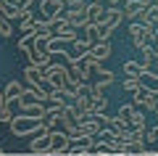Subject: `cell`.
<instances>
[{
  "mask_svg": "<svg viewBox=\"0 0 158 156\" xmlns=\"http://www.w3.org/2000/svg\"><path fill=\"white\" fill-rule=\"evenodd\" d=\"M42 122H45V119H40L37 114L24 111V114H13V119L8 122V127H11V135H13V138H27V135H32Z\"/></svg>",
  "mask_w": 158,
  "mask_h": 156,
  "instance_id": "cell-1",
  "label": "cell"
},
{
  "mask_svg": "<svg viewBox=\"0 0 158 156\" xmlns=\"http://www.w3.org/2000/svg\"><path fill=\"white\" fill-rule=\"evenodd\" d=\"M66 19L74 27H85L90 21V0H74L66 8Z\"/></svg>",
  "mask_w": 158,
  "mask_h": 156,
  "instance_id": "cell-2",
  "label": "cell"
},
{
  "mask_svg": "<svg viewBox=\"0 0 158 156\" xmlns=\"http://www.w3.org/2000/svg\"><path fill=\"white\" fill-rule=\"evenodd\" d=\"M92 50V42L90 40H82V37H77V40H71L69 42V48H66V56H69V64H74V61H82V58L87 56Z\"/></svg>",
  "mask_w": 158,
  "mask_h": 156,
  "instance_id": "cell-3",
  "label": "cell"
},
{
  "mask_svg": "<svg viewBox=\"0 0 158 156\" xmlns=\"http://www.w3.org/2000/svg\"><path fill=\"white\" fill-rule=\"evenodd\" d=\"M148 3H142V0H127L124 6H121V11H124V16L129 19V21H145L148 16Z\"/></svg>",
  "mask_w": 158,
  "mask_h": 156,
  "instance_id": "cell-4",
  "label": "cell"
},
{
  "mask_svg": "<svg viewBox=\"0 0 158 156\" xmlns=\"http://www.w3.org/2000/svg\"><path fill=\"white\" fill-rule=\"evenodd\" d=\"M69 3L66 0H40V16L48 19L50 21L53 16H61V13H66Z\"/></svg>",
  "mask_w": 158,
  "mask_h": 156,
  "instance_id": "cell-5",
  "label": "cell"
},
{
  "mask_svg": "<svg viewBox=\"0 0 158 156\" xmlns=\"http://www.w3.org/2000/svg\"><path fill=\"white\" fill-rule=\"evenodd\" d=\"M71 151V132H66V130H53V148L50 154H69Z\"/></svg>",
  "mask_w": 158,
  "mask_h": 156,
  "instance_id": "cell-6",
  "label": "cell"
},
{
  "mask_svg": "<svg viewBox=\"0 0 158 156\" xmlns=\"http://www.w3.org/2000/svg\"><path fill=\"white\" fill-rule=\"evenodd\" d=\"M156 37H158L156 27H153V24H145L142 32L137 34V37H132V48H135V50H142L145 45H156Z\"/></svg>",
  "mask_w": 158,
  "mask_h": 156,
  "instance_id": "cell-7",
  "label": "cell"
},
{
  "mask_svg": "<svg viewBox=\"0 0 158 156\" xmlns=\"http://www.w3.org/2000/svg\"><path fill=\"white\" fill-rule=\"evenodd\" d=\"M53 148V130L45 135H37V138H32V143H29V151L32 154H50Z\"/></svg>",
  "mask_w": 158,
  "mask_h": 156,
  "instance_id": "cell-8",
  "label": "cell"
},
{
  "mask_svg": "<svg viewBox=\"0 0 158 156\" xmlns=\"http://www.w3.org/2000/svg\"><path fill=\"white\" fill-rule=\"evenodd\" d=\"M108 11H111V6H108V3L90 0V21H95V24H106V21H108Z\"/></svg>",
  "mask_w": 158,
  "mask_h": 156,
  "instance_id": "cell-9",
  "label": "cell"
},
{
  "mask_svg": "<svg viewBox=\"0 0 158 156\" xmlns=\"http://www.w3.org/2000/svg\"><path fill=\"white\" fill-rule=\"evenodd\" d=\"M87 151H95V135L71 138V154H87Z\"/></svg>",
  "mask_w": 158,
  "mask_h": 156,
  "instance_id": "cell-10",
  "label": "cell"
},
{
  "mask_svg": "<svg viewBox=\"0 0 158 156\" xmlns=\"http://www.w3.org/2000/svg\"><path fill=\"white\" fill-rule=\"evenodd\" d=\"M24 56H27V58H29V64H34V66H48V64L53 61V53H50V50H40V48L27 50Z\"/></svg>",
  "mask_w": 158,
  "mask_h": 156,
  "instance_id": "cell-11",
  "label": "cell"
},
{
  "mask_svg": "<svg viewBox=\"0 0 158 156\" xmlns=\"http://www.w3.org/2000/svg\"><path fill=\"white\" fill-rule=\"evenodd\" d=\"M113 82H116V74H113L111 69H106V66H103V64H100V66L95 69V82H92V85H98V87L108 90V87H111Z\"/></svg>",
  "mask_w": 158,
  "mask_h": 156,
  "instance_id": "cell-12",
  "label": "cell"
},
{
  "mask_svg": "<svg viewBox=\"0 0 158 156\" xmlns=\"http://www.w3.org/2000/svg\"><path fill=\"white\" fill-rule=\"evenodd\" d=\"M90 53H92V56H95L98 61L103 64V61H106V58L113 53V48H111V40H98V42H92V50H90Z\"/></svg>",
  "mask_w": 158,
  "mask_h": 156,
  "instance_id": "cell-13",
  "label": "cell"
},
{
  "mask_svg": "<svg viewBox=\"0 0 158 156\" xmlns=\"http://www.w3.org/2000/svg\"><path fill=\"white\" fill-rule=\"evenodd\" d=\"M16 103H19V109H21V111H32V109L37 106L40 100H37V95H34V90L27 85V90H24V93L19 95V100H16Z\"/></svg>",
  "mask_w": 158,
  "mask_h": 156,
  "instance_id": "cell-14",
  "label": "cell"
},
{
  "mask_svg": "<svg viewBox=\"0 0 158 156\" xmlns=\"http://www.w3.org/2000/svg\"><path fill=\"white\" fill-rule=\"evenodd\" d=\"M150 98H153V90H148V87H137L135 93H132V100H135V106H140V109H145L148 111V106H150Z\"/></svg>",
  "mask_w": 158,
  "mask_h": 156,
  "instance_id": "cell-15",
  "label": "cell"
},
{
  "mask_svg": "<svg viewBox=\"0 0 158 156\" xmlns=\"http://www.w3.org/2000/svg\"><path fill=\"white\" fill-rule=\"evenodd\" d=\"M24 79H27V85H40V82H42V66L27 64V69H24Z\"/></svg>",
  "mask_w": 158,
  "mask_h": 156,
  "instance_id": "cell-16",
  "label": "cell"
},
{
  "mask_svg": "<svg viewBox=\"0 0 158 156\" xmlns=\"http://www.w3.org/2000/svg\"><path fill=\"white\" fill-rule=\"evenodd\" d=\"M140 85H142V87H148V90H153V93H156V90H158V74L153 72V69H145V72L140 74Z\"/></svg>",
  "mask_w": 158,
  "mask_h": 156,
  "instance_id": "cell-17",
  "label": "cell"
},
{
  "mask_svg": "<svg viewBox=\"0 0 158 156\" xmlns=\"http://www.w3.org/2000/svg\"><path fill=\"white\" fill-rule=\"evenodd\" d=\"M34 40H37V32H21V37H19L16 48L21 50V53H27V50L34 48Z\"/></svg>",
  "mask_w": 158,
  "mask_h": 156,
  "instance_id": "cell-18",
  "label": "cell"
},
{
  "mask_svg": "<svg viewBox=\"0 0 158 156\" xmlns=\"http://www.w3.org/2000/svg\"><path fill=\"white\" fill-rule=\"evenodd\" d=\"M24 90H27V87H24V85L19 82V79H11V82L6 85V98L13 103V100H19V95H21Z\"/></svg>",
  "mask_w": 158,
  "mask_h": 156,
  "instance_id": "cell-19",
  "label": "cell"
},
{
  "mask_svg": "<svg viewBox=\"0 0 158 156\" xmlns=\"http://www.w3.org/2000/svg\"><path fill=\"white\" fill-rule=\"evenodd\" d=\"M124 19H127V16H124V11H121V8H118V6H111V11H108V21H106V24H111L113 29H118Z\"/></svg>",
  "mask_w": 158,
  "mask_h": 156,
  "instance_id": "cell-20",
  "label": "cell"
},
{
  "mask_svg": "<svg viewBox=\"0 0 158 156\" xmlns=\"http://www.w3.org/2000/svg\"><path fill=\"white\" fill-rule=\"evenodd\" d=\"M142 111H145V109H140V106L132 111V117H129V127L132 130H148L145 127V114H142Z\"/></svg>",
  "mask_w": 158,
  "mask_h": 156,
  "instance_id": "cell-21",
  "label": "cell"
},
{
  "mask_svg": "<svg viewBox=\"0 0 158 156\" xmlns=\"http://www.w3.org/2000/svg\"><path fill=\"white\" fill-rule=\"evenodd\" d=\"M142 72H145L142 61H124V74L127 77H140Z\"/></svg>",
  "mask_w": 158,
  "mask_h": 156,
  "instance_id": "cell-22",
  "label": "cell"
},
{
  "mask_svg": "<svg viewBox=\"0 0 158 156\" xmlns=\"http://www.w3.org/2000/svg\"><path fill=\"white\" fill-rule=\"evenodd\" d=\"M137 87H140V77H124V82H121V90H127V93H135Z\"/></svg>",
  "mask_w": 158,
  "mask_h": 156,
  "instance_id": "cell-23",
  "label": "cell"
},
{
  "mask_svg": "<svg viewBox=\"0 0 158 156\" xmlns=\"http://www.w3.org/2000/svg\"><path fill=\"white\" fill-rule=\"evenodd\" d=\"M145 24H153V27H158V3H153V6L148 8V16H145Z\"/></svg>",
  "mask_w": 158,
  "mask_h": 156,
  "instance_id": "cell-24",
  "label": "cell"
},
{
  "mask_svg": "<svg viewBox=\"0 0 158 156\" xmlns=\"http://www.w3.org/2000/svg\"><path fill=\"white\" fill-rule=\"evenodd\" d=\"M113 27L111 24H98V40H111Z\"/></svg>",
  "mask_w": 158,
  "mask_h": 156,
  "instance_id": "cell-25",
  "label": "cell"
},
{
  "mask_svg": "<svg viewBox=\"0 0 158 156\" xmlns=\"http://www.w3.org/2000/svg\"><path fill=\"white\" fill-rule=\"evenodd\" d=\"M92 98H95V114H103L108 109V98L106 95H92Z\"/></svg>",
  "mask_w": 158,
  "mask_h": 156,
  "instance_id": "cell-26",
  "label": "cell"
},
{
  "mask_svg": "<svg viewBox=\"0 0 158 156\" xmlns=\"http://www.w3.org/2000/svg\"><path fill=\"white\" fill-rule=\"evenodd\" d=\"M135 100H132V103H124V106H118V114H121V117L127 119V122H129V117H132V111H135Z\"/></svg>",
  "mask_w": 158,
  "mask_h": 156,
  "instance_id": "cell-27",
  "label": "cell"
},
{
  "mask_svg": "<svg viewBox=\"0 0 158 156\" xmlns=\"http://www.w3.org/2000/svg\"><path fill=\"white\" fill-rule=\"evenodd\" d=\"M142 27H145V21H129V29H127L129 37H137V34L142 32Z\"/></svg>",
  "mask_w": 158,
  "mask_h": 156,
  "instance_id": "cell-28",
  "label": "cell"
},
{
  "mask_svg": "<svg viewBox=\"0 0 158 156\" xmlns=\"http://www.w3.org/2000/svg\"><path fill=\"white\" fill-rule=\"evenodd\" d=\"M145 143H148V145L158 143V127H150V130H145Z\"/></svg>",
  "mask_w": 158,
  "mask_h": 156,
  "instance_id": "cell-29",
  "label": "cell"
},
{
  "mask_svg": "<svg viewBox=\"0 0 158 156\" xmlns=\"http://www.w3.org/2000/svg\"><path fill=\"white\" fill-rule=\"evenodd\" d=\"M8 106H11V100L6 98V90H3V93H0V111H6Z\"/></svg>",
  "mask_w": 158,
  "mask_h": 156,
  "instance_id": "cell-30",
  "label": "cell"
},
{
  "mask_svg": "<svg viewBox=\"0 0 158 156\" xmlns=\"http://www.w3.org/2000/svg\"><path fill=\"white\" fill-rule=\"evenodd\" d=\"M3 3H8V6H19V0H3Z\"/></svg>",
  "mask_w": 158,
  "mask_h": 156,
  "instance_id": "cell-31",
  "label": "cell"
},
{
  "mask_svg": "<svg viewBox=\"0 0 158 156\" xmlns=\"http://www.w3.org/2000/svg\"><path fill=\"white\" fill-rule=\"evenodd\" d=\"M108 6H118V3H121V0H106Z\"/></svg>",
  "mask_w": 158,
  "mask_h": 156,
  "instance_id": "cell-32",
  "label": "cell"
},
{
  "mask_svg": "<svg viewBox=\"0 0 158 156\" xmlns=\"http://www.w3.org/2000/svg\"><path fill=\"white\" fill-rule=\"evenodd\" d=\"M142 3H148V6H153V3H158V0H142Z\"/></svg>",
  "mask_w": 158,
  "mask_h": 156,
  "instance_id": "cell-33",
  "label": "cell"
},
{
  "mask_svg": "<svg viewBox=\"0 0 158 156\" xmlns=\"http://www.w3.org/2000/svg\"><path fill=\"white\" fill-rule=\"evenodd\" d=\"M156 50H158V37H156Z\"/></svg>",
  "mask_w": 158,
  "mask_h": 156,
  "instance_id": "cell-34",
  "label": "cell"
},
{
  "mask_svg": "<svg viewBox=\"0 0 158 156\" xmlns=\"http://www.w3.org/2000/svg\"><path fill=\"white\" fill-rule=\"evenodd\" d=\"M98 3H106V0H98Z\"/></svg>",
  "mask_w": 158,
  "mask_h": 156,
  "instance_id": "cell-35",
  "label": "cell"
},
{
  "mask_svg": "<svg viewBox=\"0 0 158 156\" xmlns=\"http://www.w3.org/2000/svg\"><path fill=\"white\" fill-rule=\"evenodd\" d=\"M66 3H74V0H66Z\"/></svg>",
  "mask_w": 158,
  "mask_h": 156,
  "instance_id": "cell-36",
  "label": "cell"
},
{
  "mask_svg": "<svg viewBox=\"0 0 158 156\" xmlns=\"http://www.w3.org/2000/svg\"><path fill=\"white\" fill-rule=\"evenodd\" d=\"M156 32H158V27H156Z\"/></svg>",
  "mask_w": 158,
  "mask_h": 156,
  "instance_id": "cell-37",
  "label": "cell"
}]
</instances>
